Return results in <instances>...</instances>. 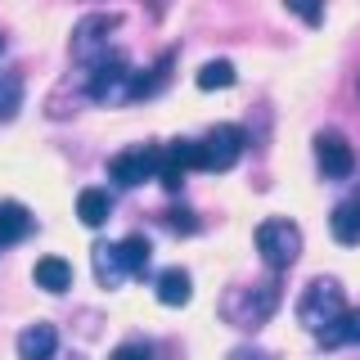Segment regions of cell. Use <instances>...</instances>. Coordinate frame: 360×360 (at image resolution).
<instances>
[{"label": "cell", "instance_id": "6da1fadb", "mask_svg": "<svg viewBox=\"0 0 360 360\" xmlns=\"http://www.w3.org/2000/svg\"><path fill=\"white\" fill-rule=\"evenodd\" d=\"M342 315H347V292H342V284H338V279H311L307 292H302V302H297L302 329L320 338L324 329H333Z\"/></svg>", "mask_w": 360, "mask_h": 360}, {"label": "cell", "instance_id": "7a4b0ae2", "mask_svg": "<svg viewBox=\"0 0 360 360\" xmlns=\"http://www.w3.org/2000/svg\"><path fill=\"white\" fill-rule=\"evenodd\" d=\"M257 252L270 270H288L302 257V230L288 217H270L257 225Z\"/></svg>", "mask_w": 360, "mask_h": 360}, {"label": "cell", "instance_id": "3957f363", "mask_svg": "<svg viewBox=\"0 0 360 360\" xmlns=\"http://www.w3.org/2000/svg\"><path fill=\"white\" fill-rule=\"evenodd\" d=\"M158 172H162V149H149V144H140V149H127V153H117L108 162V176L117 180V185H144V180H153Z\"/></svg>", "mask_w": 360, "mask_h": 360}, {"label": "cell", "instance_id": "277c9868", "mask_svg": "<svg viewBox=\"0 0 360 360\" xmlns=\"http://www.w3.org/2000/svg\"><path fill=\"white\" fill-rule=\"evenodd\" d=\"M117 22H122L117 14H86L72 27V59L95 63L99 54L108 50V32H117Z\"/></svg>", "mask_w": 360, "mask_h": 360}, {"label": "cell", "instance_id": "5b68a950", "mask_svg": "<svg viewBox=\"0 0 360 360\" xmlns=\"http://www.w3.org/2000/svg\"><path fill=\"white\" fill-rule=\"evenodd\" d=\"M243 158V131L239 127H212L207 140H202V172H230Z\"/></svg>", "mask_w": 360, "mask_h": 360}, {"label": "cell", "instance_id": "8992f818", "mask_svg": "<svg viewBox=\"0 0 360 360\" xmlns=\"http://www.w3.org/2000/svg\"><path fill=\"white\" fill-rule=\"evenodd\" d=\"M315 162H320V172L329 180H347L352 167H356V153H352V144H347L338 131H320L315 135Z\"/></svg>", "mask_w": 360, "mask_h": 360}, {"label": "cell", "instance_id": "52a82bcc", "mask_svg": "<svg viewBox=\"0 0 360 360\" xmlns=\"http://www.w3.org/2000/svg\"><path fill=\"white\" fill-rule=\"evenodd\" d=\"M239 297H243V311H234L230 320L234 324H243V329H257L262 320H270L279 307V288L275 284H252V288H239Z\"/></svg>", "mask_w": 360, "mask_h": 360}, {"label": "cell", "instance_id": "ba28073f", "mask_svg": "<svg viewBox=\"0 0 360 360\" xmlns=\"http://www.w3.org/2000/svg\"><path fill=\"white\" fill-rule=\"evenodd\" d=\"M54 347H59L54 324H27L18 333V360H54Z\"/></svg>", "mask_w": 360, "mask_h": 360}, {"label": "cell", "instance_id": "9c48e42d", "mask_svg": "<svg viewBox=\"0 0 360 360\" xmlns=\"http://www.w3.org/2000/svg\"><path fill=\"white\" fill-rule=\"evenodd\" d=\"M32 279H37V288H45V292H68L72 288V266H68L63 257H41L37 270H32Z\"/></svg>", "mask_w": 360, "mask_h": 360}, {"label": "cell", "instance_id": "30bf717a", "mask_svg": "<svg viewBox=\"0 0 360 360\" xmlns=\"http://www.w3.org/2000/svg\"><path fill=\"white\" fill-rule=\"evenodd\" d=\"M108 212H112V198L104 189H82V194H77V217H82V225H90V230H99V225L108 221Z\"/></svg>", "mask_w": 360, "mask_h": 360}, {"label": "cell", "instance_id": "8fae6325", "mask_svg": "<svg viewBox=\"0 0 360 360\" xmlns=\"http://www.w3.org/2000/svg\"><path fill=\"white\" fill-rule=\"evenodd\" d=\"M329 234L338 243H360V202H338L329 217Z\"/></svg>", "mask_w": 360, "mask_h": 360}, {"label": "cell", "instance_id": "7c38bea8", "mask_svg": "<svg viewBox=\"0 0 360 360\" xmlns=\"http://www.w3.org/2000/svg\"><path fill=\"white\" fill-rule=\"evenodd\" d=\"M189 275L180 266H172V270H162V275H158V302H162V307H185L189 302Z\"/></svg>", "mask_w": 360, "mask_h": 360}, {"label": "cell", "instance_id": "4fadbf2b", "mask_svg": "<svg viewBox=\"0 0 360 360\" xmlns=\"http://www.w3.org/2000/svg\"><path fill=\"white\" fill-rule=\"evenodd\" d=\"M149 239H144V234H127V239L117 243V257H122V270H127V275H144V270H149Z\"/></svg>", "mask_w": 360, "mask_h": 360}, {"label": "cell", "instance_id": "5bb4252c", "mask_svg": "<svg viewBox=\"0 0 360 360\" xmlns=\"http://www.w3.org/2000/svg\"><path fill=\"white\" fill-rule=\"evenodd\" d=\"M27 230H32L27 207H18V202H0V243H18Z\"/></svg>", "mask_w": 360, "mask_h": 360}, {"label": "cell", "instance_id": "9a60e30c", "mask_svg": "<svg viewBox=\"0 0 360 360\" xmlns=\"http://www.w3.org/2000/svg\"><path fill=\"white\" fill-rule=\"evenodd\" d=\"M95 275L104 288H117L122 279H127V270H122V257H117V243H104L95 248Z\"/></svg>", "mask_w": 360, "mask_h": 360}, {"label": "cell", "instance_id": "2e32d148", "mask_svg": "<svg viewBox=\"0 0 360 360\" xmlns=\"http://www.w3.org/2000/svg\"><path fill=\"white\" fill-rule=\"evenodd\" d=\"M234 86V63L230 59H212L198 68V90H225Z\"/></svg>", "mask_w": 360, "mask_h": 360}, {"label": "cell", "instance_id": "e0dca14e", "mask_svg": "<svg viewBox=\"0 0 360 360\" xmlns=\"http://www.w3.org/2000/svg\"><path fill=\"white\" fill-rule=\"evenodd\" d=\"M320 342H324V347H338V342H360V311H347L342 320L333 324V329H324V333H320Z\"/></svg>", "mask_w": 360, "mask_h": 360}, {"label": "cell", "instance_id": "ac0fdd59", "mask_svg": "<svg viewBox=\"0 0 360 360\" xmlns=\"http://www.w3.org/2000/svg\"><path fill=\"white\" fill-rule=\"evenodd\" d=\"M284 5H288L302 22H311V27H315V22H324V0H284Z\"/></svg>", "mask_w": 360, "mask_h": 360}, {"label": "cell", "instance_id": "d6986e66", "mask_svg": "<svg viewBox=\"0 0 360 360\" xmlns=\"http://www.w3.org/2000/svg\"><path fill=\"white\" fill-rule=\"evenodd\" d=\"M18 95H22L18 77H5V86H0V117H9V112L18 108Z\"/></svg>", "mask_w": 360, "mask_h": 360}, {"label": "cell", "instance_id": "ffe728a7", "mask_svg": "<svg viewBox=\"0 0 360 360\" xmlns=\"http://www.w3.org/2000/svg\"><path fill=\"white\" fill-rule=\"evenodd\" d=\"M230 360H270V356H262V352H234Z\"/></svg>", "mask_w": 360, "mask_h": 360}, {"label": "cell", "instance_id": "44dd1931", "mask_svg": "<svg viewBox=\"0 0 360 360\" xmlns=\"http://www.w3.org/2000/svg\"><path fill=\"white\" fill-rule=\"evenodd\" d=\"M149 5H153V14H162V0H149Z\"/></svg>", "mask_w": 360, "mask_h": 360}, {"label": "cell", "instance_id": "7402d4cb", "mask_svg": "<svg viewBox=\"0 0 360 360\" xmlns=\"http://www.w3.org/2000/svg\"><path fill=\"white\" fill-rule=\"evenodd\" d=\"M0 50H5V37H0Z\"/></svg>", "mask_w": 360, "mask_h": 360}]
</instances>
